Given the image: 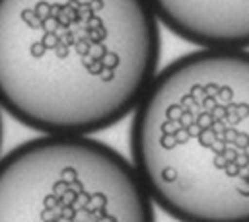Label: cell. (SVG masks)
I'll return each mask as SVG.
<instances>
[{"instance_id": "1", "label": "cell", "mask_w": 249, "mask_h": 222, "mask_svg": "<svg viewBox=\"0 0 249 222\" xmlns=\"http://www.w3.org/2000/svg\"><path fill=\"white\" fill-rule=\"evenodd\" d=\"M160 49L148 0H0V107L43 134L89 136L134 113Z\"/></svg>"}, {"instance_id": "2", "label": "cell", "mask_w": 249, "mask_h": 222, "mask_svg": "<svg viewBox=\"0 0 249 222\" xmlns=\"http://www.w3.org/2000/svg\"><path fill=\"white\" fill-rule=\"evenodd\" d=\"M130 156L177 222H249V51L198 49L161 68L132 113Z\"/></svg>"}, {"instance_id": "3", "label": "cell", "mask_w": 249, "mask_h": 222, "mask_svg": "<svg viewBox=\"0 0 249 222\" xmlns=\"http://www.w3.org/2000/svg\"><path fill=\"white\" fill-rule=\"evenodd\" d=\"M0 222H156L132 162L91 136L41 134L0 158Z\"/></svg>"}, {"instance_id": "4", "label": "cell", "mask_w": 249, "mask_h": 222, "mask_svg": "<svg viewBox=\"0 0 249 222\" xmlns=\"http://www.w3.org/2000/svg\"><path fill=\"white\" fill-rule=\"evenodd\" d=\"M158 21L200 49L249 51V0H148Z\"/></svg>"}, {"instance_id": "5", "label": "cell", "mask_w": 249, "mask_h": 222, "mask_svg": "<svg viewBox=\"0 0 249 222\" xmlns=\"http://www.w3.org/2000/svg\"><path fill=\"white\" fill-rule=\"evenodd\" d=\"M0 146H2V117H0Z\"/></svg>"}]
</instances>
